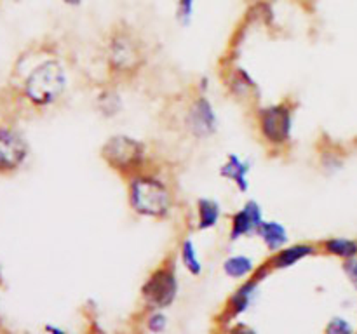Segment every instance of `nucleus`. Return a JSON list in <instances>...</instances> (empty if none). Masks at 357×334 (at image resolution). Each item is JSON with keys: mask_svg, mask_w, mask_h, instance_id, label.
I'll use <instances>...</instances> for the list:
<instances>
[{"mask_svg": "<svg viewBox=\"0 0 357 334\" xmlns=\"http://www.w3.org/2000/svg\"><path fill=\"white\" fill-rule=\"evenodd\" d=\"M128 202L135 214L149 219L169 218L174 207V193L162 176L139 170L128 177Z\"/></svg>", "mask_w": 357, "mask_h": 334, "instance_id": "nucleus-1", "label": "nucleus"}, {"mask_svg": "<svg viewBox=\"0 0 357 334\" xmlns=\"http://www.w3.org/2000/svg\"><path fill=\"white\" fill-rule=\"evenodd\" d=\"M68 86L66 70L58 59H44L24 79L23 93L31 104L38 108L51 106L65 94Z\"/></svg>", "mask_w": 357, "mask_h": 334, "instance_id": "nucleus-2", "label": "nucleus"}, {"mask_svg": "<svg viewBox=\"0 0 357 334\" xmlns=\"http://www.w3.org/2000/svg\"><path fill=\"white\" fill-rule=\"evenodd\" d=\"M257 129L267 148L281 152L288 148L295 129V108L289 101L272 103L257 110Z\"/></svg>", "mask_w": 357, "mask_h": 334, "instance_id": "nucleus-3", "label": "nucleus"}, {"mask_svg": "<svg viewBox=\"0 0 357 334\" xmlns=\"http://www.w3.org/2000/svg\"><path fill=\"white\" fill-rule=\"evenodd\" d=\"M101 157L112 169L129 177L139 170H145L149 148L142 139L129 134H115L107 139L101 148Z\"/></svg>", "mask_w": 357, "mask_h": 334, "instance_id": "nucleus-4", "label": "nucleus"}, {"mask_svg": "<svg viewBox=\"0 0 357 334\" xmlns=\"http://www.w3.org/2000/svg\"><path fill=\"white\" fill-rule=\"evenodd\" d=\"M178 296V278L173 264H160L150 273L142 287V298L152 310H164L174 303Z\"/></svg>", "mask_w": 357, "mask_h": 334, "instance_id": "nucleus-5", "label": "nucleus"}, {"mask_svg": "<svg viewBox=\"0 0 357 334\" xmlns=\"http://www.w3.org/2000/svg\"><path fill=\"white\" fill-rule=\"evenodd\" d=\"M183 125L188 134L195 139H208L218 132V113L206 94H199L188 103L183 115Z\"/></svg>", "mask_w": 357, "mask_h": 334, "instance_id": "nucleus-6", "label": "nucleus"}, {"mask_svg": "<svg viewBox=\"0 0 357 334\" xmlns=\"http://www.w3.org/2000/svg\"><path fill=\"white\" fill-rule=\"evenodd\" d=\"M264 221V207L260 205V202L250 198V200L244 202L243 207L237 209L230 216L229 240L230 242H237V240H243L246 237H257L258 230H260Z\"/></svg>", "mask_w": 357, "mask_h": 334, "instance_id": "nucleus-7", "label": "nucleus"}, {"mask_svg": "<svg viewBox=\"0 0 357 334\" xmlns=\"http://www.w3.org/2000/svg\"><path fill=\"white\" fill-rule=\"evenodd\" d=\"M139 59L142 56L131 38L121 35L112 40L110 51H108V63L112 66V72L119 75L135 73L139 66Z\"/></svg>", "mask_w": 357, "mask_h": 334, "instance_id": "nucleus-8", "label": "nucleus"}, {"mask_svg": "<svg viewBox=\"0 0 357 334\" xmlns=\"http://www.w3.org/2000/svg\"><path fill=\"white\" fill-rule=\"evenodd\" d=\"M26 157L28 145L23 136L10 127H0V169H17Z\"/></svg>", "mask_w": 357, "mask_h": 334, "instance_id": "nucleus-9", "label": "nucleus"}, {"mask_svg": "<svg viewBox=\"0 0 357 334\" xmlns=\"http://www.w3.org/2000/svg\"><path fill=\"white\" fill-rule=\"evenodd\" d=\"M251 170H253V164L251 160L243 159L237 153H229L220 166V176L225 181H229L237 191L246 193L251 186Z\"/></svg>", "mask_w": 357, "mask_h": 334, "instance_id": "nucleus-10", "label": "nucleus"}, {"mask_svg": "<svg viewBox=\"0 0 357 334\" xmlns=\"http://www.w3.org/2000/svg\"><path fill=\"white\" fill-rule=\"evenodd\" d=\"M316 253H317L316 244H310V242L288 244V246L282 247L281 250L272 254L271 260L267 261V264L271 267V270H286V268L295 267L296 263L303 261L305 257L314 256Z\"/></svg>", "mask_w": 357, "mask_h": 334, "instance_id": "nucleus-11", "label": "nucleus"}, {"mask_svg": "<svg viewBox=\"0 0 357 334\" xmlns=\"http://www.w3.org/2000/svg\"><path fill=\"white\" fill-rule=\"evenodd\" d=\"M258 289H260V280L255 277L246 278L239 287L236 289L232 296L229 299V317H239L243 313H246L248 310L253 306V303L257 301L258 298Z\"/></svg>", "mask_w": 357, "mask_h": 334, "instance_id": "nucleus-12", "label": "nucleus"}, {"mask_svg": "<svg viewBox=\"0 0 357 334\" xmlns=\"http://www.w3.org/2000/svg\"><path fill=\"white\" fill-rule=\"evenodd\" d=\"M258 239L261 240L265 249L271 254L278 253L282 247H286L289 244V232L281 221L278 219H265L261 223L260 230L257 233Z\"/></svg>", "mask_w": 357, "mask_h": 334, "instance_id": "nucleus-13", "label": "nucleus"}, {"mask_svg": "<svg viewBox=\"0 0 357 334\" xmlns=\"http://www.w3.org/2000/svg\"><path fill=\"white\" fill-rule=\"evenodd\" d=\"M222 205L215 198L202 197L195 202V228L199 232H209L215 230L222 221Z\"/></svg>", "mask_w": 357, "mask_h": 334, "instance_id": "nucleus-14", "label": "nucleus"}, {"mask_svg": "<svg viewBox=\"0 0 357 334\" xmlns=\"http://www.w3.org/2000/svg\"><path fill=\"white\" fill-rule=\"evenodd\" d=\"M222 268L227 277L234 278V280H241V278L253 277L258 267L255 264V260L251 256H246V254H230L229 257H225Z\"/></svg>", "mask_w": 357, "mask_h": 334, "instance_id": "nucleus-15", "label": "nucleus"}, {"mask_svg": "<svg viewBox=\"0 0 357 334\" xmlns=\"http://www.w3.org/2000/svg\"><path fill=\"white\" fill-rule=\"evenodd\" d=\"M227 82H229L230 93L236 97H239V100H250L255 94H258L257 82H255L253 77L243 68H234L232 72H230V77Z\"/></svg>", "mask_w": 357, "mask_h": 334, "instance_id": "nucleus-16", "label": "nucleus"}, {"mask_svg": "<svg viewBox=\"0 0 357 334\" xmlns=\"http://www.w3.org/2000/svg\"><path fill=\"white\" fill-rule=\"evenodd\" d=\"M321 249L330 256H337L345 261L357 256V240L347 237H330L321 242Z\"/></svg>", "mask_w": 357, "mask_h": 334, "instance_id": "nucleus-17", "label": "nucleus"}, {"mask_svg": "<svg viewBox=\"0 0 357 334\" xmlns=\"http://www.w3.org/2000/svg\"><path fill=\"white\" fill-rule=\"evenodd\" d=\"M180 260H181V264L185 267V270L188 271L190 275H194V277H199V275L202 273V261H201V256H199V250H197V246H195V242L192 239H185L181 240L180 244Z\"/></svg>", "mask_w": 357, "mask_h": 334, "instance_id": "nucleus-18", "label": "nucleus"}, {"mask_svg": "<svg viewBox=\"0 0 357 334\" xmlns=\"http://www.w3.org/2000/svg\"><path fill=\"white\" fill-rule=\"evenodd\" d=\"M146 327H149V331H152V333L155 334H160L166 329L167 317L164 315L162 310H152V312H150L149 319H146Z\"/></svg>", "mask_w": 357, "mask_h": 334, "instance_id": "nucleus-19", "label": "nucleus"}, {"mask_svg": "<svg viewBox=\"0 0 357 334\" xmlns=\"http://www.w3.org/2000/svg\"><path fill=\"white\" fill-rule=\"evenodd\" d=\"M100 101H107V106L101 108V111L107 115L119 113V110H121L122 106L121 97H119V94H115L114 90H105V93L100 96Z\"/></svg>", "mask_w": 357, "mask_h": 334, "instance_id": "nucleus-20", "label": "nucleus"}, {"mask_svg": "<svg viewBox=\"0 0 357 334\" xmlns=\"http://www.w3.org/2000/svg\"><path fill=\"white\" fill-rule=\"evenodd\" d=\"M326 334H354V331H352V326L347 320L337 317V319H333L328 324Z\"/></svg>", "mask_w": 357, "mask_h": 334, "instance_id": "nucleus-21", "label": "nucleus"}, {"mask_svg": "<svg viewBox=\"0 0 357 334\" xmlns=\"http://www.w3.org/2000/svg\"><path fill=\"white\" fill-rule=\"evenodd\" d=\"M194 3L195 0H180L178 2V17H180L183 23H188L194 13Z\"/></svg>", "mask_w": 357, "mask_h": 334, "instance_id": "nucleus-22", "label": "nucleus"}, {"mask_svg": "<svg viewBox=\"0 0 357 334\" xmlns=\"http://www.w3.org/2000/svg\"><path fill=\"white\" fill-rule=\"evenodd\" d=\"M344 271L349 277V280H351L352 284H354V287L357 289V256L344 261Z\"/></svg>", "mask_w": 357, "mask_h": 334, "instance_id": "nucleus-23", "label": "nucleus"}, {"mask_svg": "<svg viewBox=\"0 0 357 334\" xmlns=\"http://www.w3.org/2000/svg\"><path fill=\"white\" fill-rule=\"evenodd\" d=\"M230 334H257V333H255V331L251 329V327L243 326V324H241V326L234 327V329L230 331Z\"/></svg>", "mask_w": 357, "mask_h": 334, "instance_id": "nucleus-24", "label": "nucleus"}, {"mask_svg": "<svg viewBox=\"0 0 357 334\" xmlns=\"http://www.w3.org/2000/svg\"><path fill=\"white\" fill-rule=\"evenodd\" d=\"M45 331H47L49 334H68L66 331H63L61 327L58 326H45Z\"/></svg>", "mask_w": 357, "mask_h": 334, "instance_id": "nucleus-25", "label": "nucleus"}, {"mask_svg": "<svg viewBox=\"0 0 357 334\" xmlns=\"http://www.w3.org/2000/svg\"><path fill=\"white\" fill-rule=\"evenodd\" d=\"M66 3H70V6H79L80 2H82V0H65Z\"/></svg>", "mask_w": 357, "mask_h": 334, "instance_id": "nucleus-26", "label": "nucleus"}]
</instances>
